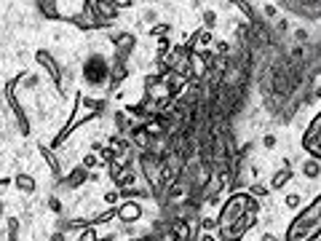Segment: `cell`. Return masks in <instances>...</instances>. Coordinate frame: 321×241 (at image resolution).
<instances>
[{
  "instance_id": "cell-1",
  "label": "cell",
  "mask_w": 321,
  "mask_h": 241,
  "mask_svg": "<svg viewBox=\"0 0 321 241\" xmlns=\"http://www.w3.org/2000/svg\"><path fill=\"white\" fill-rule=\"evenodd\" d=\"M257 217H260L257 198H254L252 193H233V196L222 204L220 217H217V223H214L220 241H241L254 228Z\"/></svg>"
},
{
  "instance_id": "cell-2",
  "label": "cell",
  "mask_w": 321,
  "mask_h": 241,
  "mask_svg": "<svg viewBox=\"0 0 321 241\" xmlns=\"http://www.w3.org/2000/svg\"><path fill=\"white\" fill-rule=\"evenodd\" d=\"M321 236V196L294 214L286 228V241H316Z\"/></svg>"
},
{
  "instance_id": "cell-3",
  "label": "cell",
  "mask_w": 321,
  "mask_h": 241,
  "mask_svg": "<svg viewBox=\"0 0 321 241\" xmlns=\"http://www.w3.org/2000/svg\"><path fill=\"white\" fill-rule=\"evenodd\" d=\"M110 78V62L104 59L102 54H91L86 62H83V81H86L89 89H102L107 86Z\"/></svg>"
},
{
  "instance_id": "cell-4",
  "label": "cell",
  "mask_w": 321,
  "mask_h": 241,
  "mask_svg": "<svg viewBox=\"0 0 321 241\" xmlns=\"http://www.w3.org/2000/svg\"><path fill=\"white\" fill-rule=\"evenodd\" d=\"M303 147L313 155V158H319V161H321V113L311 121L308 132L303 134Z\"/></svg>"
},
{
  "instance_id": "cell-5",
  "label": "cell",
  "mask_w": 321,
  "mask_h": 241,
  "mask_svg": "<svg viewBox=\"0 0 321 241\" xmlns=\"http://www.w3.org/2000/svg\"><path fill=\"white\" fill-rule=\"evenodd\" d=\"M118 214H121L123 223H134V220L142 217V209H139V204H137V201H126V204H121Z\"/></svg>"
},
{
  "instance_id": "cell-6",
  "label": "cell",
  "mask_w": 321,
  "mask_h": 241,
  "mask_svg": "<svg viewBox=\"0 0 321 241\" xmlns=\"http://www.w3.org/2000/svg\"><path fill=\"white\" fill-rule=\"evenodd\" d=\"M38 62H41V64H43V67H46V70H48V75H51V78H54V83H59V67H56V64H54V62H51V56H48V54H46V51H41V54H38Z\"/></svg>"
},
{
  "instance_id": "cell-7",
  "label": "cell",
  "mask_w": 321,
  "mask_h": 241,
  "mask_svg": "<svg viewBox=\"0 0 321 241\" xmlns=\"http://www.w3.org/2000/svg\"><path fill=\"white\" fill-rule=\"evenodd\" d=\"M14 182H16V188L22 193H32V191H35V180H32L30 174H16Z\"/></svg>"
},
{
  "instance_id": "cell-8",
  "label": "cell",
  "mask_w": 321,
  "mask_h": 241,
  "mask_svg": "<svg viewBox=\"0 0 321 241\" xmlns=\"http://www.w3.org/2000/svg\"><path fill=\"white\" fill-rule=\"evenodd\" d=\"M286 180H292V169H284L281 174H276V177H273V182H271V188H273V191H281Z\"/></svg>"
},
{
  "instance_id": "cell-9",
  "label": "cell",
  "mask_w": 321,
  "mask_h": 241,
  "mask_svg": "<svg viewBox=\"0 0 321 241\" xmlns=\"http://www.w3.org/2000/svg\"><path fill=\"white\" fill-rule=\"evenodd\" d=\"M305 174H308V177H319V174H321V164H316V161H305Z\"/></svg>"
},
{
  "instance_id": "cell-10",
  "label": "cell",
  "mask_w": 321,
  "mask_h": 241,
  "mask_svg": "<svg viewBox=\"0 0 321 241\" xmlns=\"http://www.w3.org/2000/svg\"><path fill=\"white\" fill-rule=\"evenodd\" d=\"M204 22H206V27H214V24H217V16H214V11H206V14H204Z\"/></svg>"
},
{
  "instance_id": "cell-11",
  "label": "cell",
  "mask_w": 321,
  "mask_h": 241,
  "mask_svg": "<svg viewBox=\"0 0 321 241\" xmlns=\"http://www.w3.org/2000/svg\"><path fill=\"white\" fill-rule=\"evenodd\" d=\"M198 41L204 43V46H206V43H212V32H209V30H201V32H198Z\"/></svg>"
},
{
  "instance_id": "cell-12",
  "label": "cell",
  "mask_w": 321,
  "mask_h": 241,
  "mask_svg": "<svg viewBox=\"0 0 321 241\" xmlns=\"http://www.w3.org/2000/svg\"><path fill=\"white\" fill-rule=\"evenodd\" d=\"M300 204V193H292V196H286V206H297Z\"/></svg>"
},
{
  "instance_id": "cell-13",
  "label": "cell",
  "mask_w": 321,
  "mask_h": 241,
  "mask_svg": "<svg viewBox=\"0 0 321 241\" xmlns=\"http://www.w3.org/2000/svg\"><path fill=\"white\" fill-rule=\"evenodd\" d=\"M91 166H96V158L94 155H86V158H83V169H91Z\"/></svg>"
},
{
  "instance_id": "cell-14",
  "label": "cell",
  "mask_w": 321,
  "mask_h": 241,
  "mask_svg": "<svg viewBox=\"0 0 321 241\" xmlns=\"http://www.w3.org/2000/svg\"><path fill=\"white\" fill-rule=\"evenodd\" d=\"M273 145H276V137L268 134V137H265V147H273Z\"/></svg>"
},
{
  "instance_id": "cell-15",
  "label": "cell",
  "mask_w": 321,
  "mask_h": 241,
  "mask_svg": "<svg viewBox=\"0 0 321 241\" xmlns=\"http://www.w3.org/2000/svg\"><path fill=\"white\" fill-rule=\"evenodd\" d=\"M263 241H278L276 236H271V233H268V236H263Z\"/></svg>"
}]
</instances>
